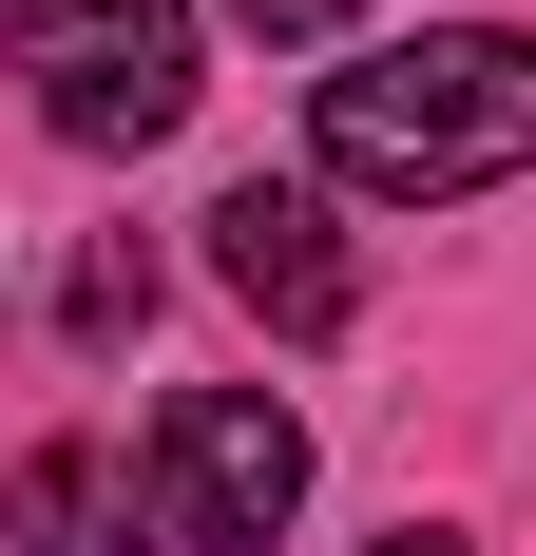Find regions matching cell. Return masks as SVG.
<instances>
[{"label": "cell", "mask_w": 536, "mask_h": 556, "mask_svg": "<svg viewBox=\"0 0 536 556\" xmlns=\"http://www.w3.org/2000/svg\"><path fill=\"white\" fill-rule=\"evenodd\" d=\"M518 154H536V39H498V20H441V39H383L326 77L345 192H498Z\"/></svg>", "instance_id": "obj_1"}, {"label": "cell", "mask_w": 536, "mask_h": 556, "mask_svg": "<svg viewBox=\"0 0 536 556\" xmlns=\"http://www.w3.org/2000/svg\"><path fill=\"white\" fill-rule=\"evenodd\" d=\"M0 58L39 77V115L77 154H154L173 115H192V0H20Z\"/></svg>", "instance_id": "obj_2"}, {"label": "cell", "mask_w": 536, "mask_h": 556, "mask_svg": "<svg viewBox=\"0 0 536 556\" xmlns=\"http://www.w3.org/2000/svg\"><path fill=\"white\" fill-rule=\"evenodd\" d=\"M154 500H173V538H212V556H268L288 518H307V422L268 384H192L154 422Z\"/></svg>", "instance_id": "obj_3"}, {"label": "cell", "mask_w": 536, "mask_h": 556, "mask_svg": "<svg viewBox=\"0 0 536 556\" xmlns=\"http://www.w3.org/2000/svg\"><path fill=\"white\" fill-rule=\"evenodd\" d=\"M212 269H230V307H268V327L288 345H326L345 327V307H365V269H345V212H326V192H212Z\"/></svg>", "instance_id": "obj_4"}, {"label": "cell", "mask_w": 536, "mask_h": 556, "mask_svg": "<svg viewBox=\"0 0 536 556\" xmlns=\"http://www.w3.org/2000/svg\"><path fill=\"white\" fill-rule=\"evenodd\" d=\"M0 538L20 556H154V518H135V480H115L97 442H39L20 480H0Z\"/></svg>", "instance_id": "obj_5"}, {"label": "cell", "mask_w": 536, "mask_h": 556, "mask_svg": "<svg viewBox=\"0 0 536 556\" xmlns=\"http://www.w3.org/2000/svg\"><path fill=\"white\" fill-rule=\"evenodd\" d=\"M135 307H154V269H135V250H97V269L58 288V327H135Z\"/></svg>", "instance_id": "obj_6"}, {"label": "cell", "mask_w": 536, "mask_h": 556, "mask_svg": "<svg viewBox=\"0 0 536 556\" xmlns=\"http://www.w3.org/2000/svg\"><path fill=\"white\" fill-rule=\"evenodd\" d=\"M230 20H250V39H345L365 0H230Z\"/></svg>", "instance_id": "obj_7"}, {"label": "cell", "mask_w": 536, "mask_h": 556, "mask_svg": "<svg viewBox=\"0 0 536 556\" xmlns=\"http://www.w3.org/2000/svg\"><path fill=\"white\" fill-rule=\"evenodd\" d=\"M383 556H460V538H383Z\"/></svg>", "instance_id": "obj_8"}]
</instances>
